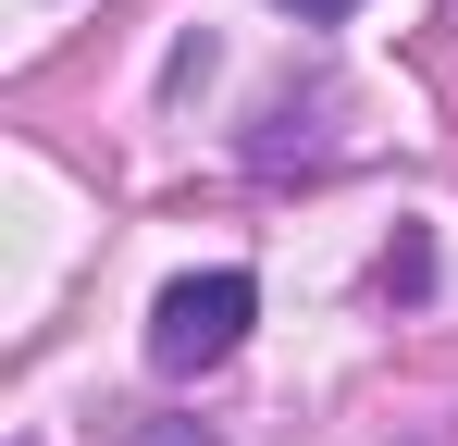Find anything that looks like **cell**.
Returning <instances> with one entry per match:
<instances>
[{"label": "cell", "mask_w": 458, "mask_h": 446, "mask_svg": "<svg viewBox=\"0 0 458 446\" xmlns=\"http://www.w3.org/2000/svg\"><path fill=\"white\" fill-rule=\"evenodd\" d=\"M248 322H260V286H248V273H174V286L149 297V372L199 384V372H224L235 347H248Z\"/></svg>", "instance_id": "obj_1"}, {"label": "cell", "mask_w": 458, "mask_h": 446, "mask_svg": "<svg viewBox=\"0 0 458 446\" xmlns=\"http://www.w3.org/2000/svg\"><path fill=\"white\" fill-rule=\"evenodd\" d=\"M298 13H360V0H298Z\"/></svg>", "instance_id": "obj_4"}, {"label": "cell", "mask_w": 458, "mask_h": 446, "mask_svg": "<svg viewBox=\"0 0 458 446\" xmlns=\"http://www.w3.org/2000/svg\"><path fill=\"white\" fill-rule=\"evenodd\" d=\"M124 446H224V434H211V422H137Z\"/></svg>", "instance_id": "obj_3"}, {"label": "cell", "mask_w": 458, "mask_h": 446, "mask_svg": "<svg viewBox=\"0 0 458 446\" xmlns=\"http://www.w3.org/2000/svg\"><path fill=\"white\" fill-rule=\"evenodd\" d=\"M372 286H384V297H421V286H434V236H421V223H396V248H384Z\"/></svg>", "instance_id": "obj_2"}]
</instances>
